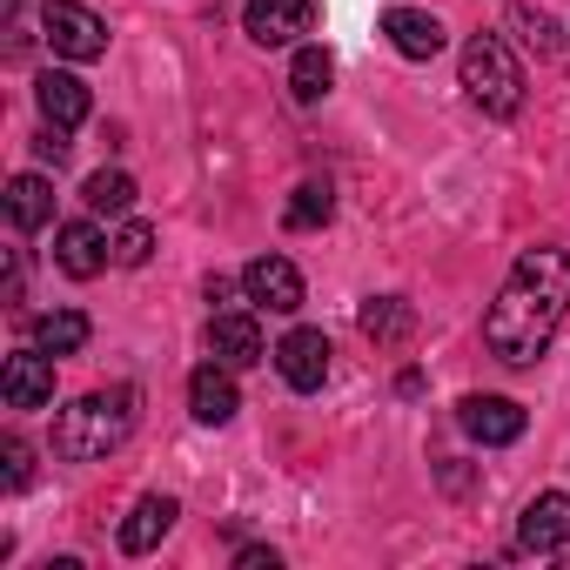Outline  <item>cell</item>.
Here are the masks:
<instances>
[{
    "instance_id": "6da1fadb",
    "label": "cell",
    "mask_w": 570,
    "mask_h": 570,
    "mask_svg": "<svg viewBox=\"0 0 570 570\" xmlns=\"http://www.w3.org/2000/svg\"><path fill=\"white\" fill-rule=\"evenodd\" d=\"M563 316H570V255L563 248H523L510 282L490 303V316H483V343L497 363L530 370L550 350V336L563 330Z\"/></svg>"
},
{
    "instance_id": "7a4b0ae2",
    "label": "cell",
    "mask_w": 570,
    "mask_h": 570,
    "mask_svg": "<svg viewBox=\"0 0 570 570\" xmlns=\"http://www.w3.org/2000/svg\"><path fill=\"white\" fill-rule=\"evenodd\" d=\"M128 430H135V390L75 396V403L55 416V456H61V463H101L108 450H121Z\"/></svg>"
},
{
    "instance_id": "3957f363",
    "label": "cell",
    "mask_w": 570,
    "mask_h": 570,
    "mask_svg": "<svg viewBox=\"0 0 570 570\" xmlns=\"http://www.w3.org/2000/svg\"><path fill=\"white\" fill-rule=\"evenodd\" d=\"M463 88L483 115H517L523 108V68L503 48V35H470L463 41Z\"/></svg>"
},
{
    "instance_id": "277c9868",
    "label": "cell",
    "mask_w": 570,
    "mask_h": 570,
    "mask_svg": "<svg viewBox=\"0 0 570 570\" xmlns=\"http://www.w3.org/2000/svg\"><path fill=\"white\" fill-rule=\"evenodd\" d=\"M41 41L61 61H101L108 55V28H101V14L81 8V0H48L41 8Z\"/></svg>"
},
{
    "instance_id": "5b68a950",
    "label": "cell",
    "mask_w": 570,
    "mask_h": 570,
    "mask_svg": "<svg viewBox=\"0 0 570 570\" xmlns=\"http://www.w3.org/2000/svg\"><path fill=\"white\" fill-rule=\"evenodd\" d=\"M242 296H248L255 309L296 316V309H303V275H296L289 255H255V262L242 268Z\"/></svg>"
},
{
    "instance_id": "8992f818",
    "label": "cell",
    "mask_w": 570,
    "mask_h": 570,
    "mask_svg": "<svg viewBox=\"0 0 570 570\" xmlns=\"http://www.w3.org/2000/svg\"><path fill=\"white\" fill-rule=\"evenodd\" d=\"M456 423H463V436L470 443H483V450H503V443H517L523 436V403H510V396H463L456 403Z\"/></svg>"
},
{
    "instance_id": "52a82bcc",
    "label": "cell",
    "mask_w": 570,
    "mask_h": 570,
    "mask_svg": "<svg viewBox=\"0 0 570 570\" xmlns=\"http://www.w3.org/2000/svg\"><path fill=\"white\" fill-rule=\"evenodd\" d=\"M0 396H8V410H48L55 403V356L48 350H14L0 363Z\"/></svg>"
},
{
    "instance_id": "ba28073f",
    "label": "cell",
    "mask_w": 570,
    "mask_h": 570,
    "mask_svg": "<svg viewBox=\"0 0 570 570\" xmlns=\"http://www.w3.org/2000/svg\"><path fill=\"white\" fill-rule=\"evenodd\" d=\"M275 370H282V383H289V390H323L330 383V336L323 330H289V336H282L275 343Z\"/></svg>"
},
{
    "instance_id": "9c48e42d",
    "label": "cell",
    "mask_w": 570,
    "mask_h": 570,
    "mask_svg": "<svg viewBox=\"0 0 570 570\" xmlns=\"http://www.w3.org/2000/svg\"><path fill=\"white\" fill-rule=\"evenodd\" d=\"M309 0H248L242 8V35L255 48H289L296 35H309Z\"/></svg>"
},
{
    "instance_id": "30bf717a",
    "label": "cell",
    "mask_w": 570,
    "mask_h": 570,
    "mask_svg": "<svg viewBox=\"0 0 570 570\" xmlns=\"http://www.w3.org/2000/svg\"><path fill=\"white\" fill-rule=\"evenodd\" d=\"M108 255H115V242H108L95 222H61V228H55V262H61V275L88 282V275L108 268Z\"/></svg>"
},
{
    "instance_id": "8fae6325",
    "label": "cell",
    "mask_w": 570,
    "mask_h": 570,
    "mask_svg": "<svg viewBox=\"0 0 570 570\" xmlns=\"http://www.w3.org/2000/svg\"><path fill=\"white\" fill-rule=\"evenodd\" d=\"M188 410H195V423H208V430L235 423V410H242V396H235V370H228V363H202V370L188 376Z\"/></svg>"
},
{
    "instance_id": "7c38bea8",
    "label": "cell",
    "mask_w": 570,
    "mask_h": 570,
    "mask_svg": "<svg viewBox=\"0 0 570 570\" xmlns=\"http://www.w3.org/2000/svg\"><path fill=\"white\" fill-rule=\"evenodd\" d=\"M383 35H390V48L403 61H436L443 55V21L423 14V8H390L383 14Z\"/></svg>"
},
{
    "instance_id": "4fadbf2b",
    "label": "cell",
    "mask_w": 570,
    "mask_h": 570,
    "mask_svg": "<svg viewBox=\"0 0 570 570\" xmlns=\"http://www.w3.org/2000/svg\"><path fill=\"white\" fill-rule=\"evenodd\" d=\"M35 101H41V121H55V128H81L88 121V81H75L68 68H48L41 81H35Z\"/></svg>"
},
{
    "instance_id": "5bb4252c",
    "label": "cell",
    "mask_w": 570,
    "mask_h": 570,
    "mask_svg": "<svg viewBox=\"0 0 570 570\" xmlns=\"http://www.w3.org/2000/svg\"><path fill=\"white\" fill-rule=\"evenodd\" d=\"M208 356H215V363H228V370H248V363H262V330H255V316H242V309H222V316L208 323Z\"/></svg>"
},
{
    "instance_id": "9a60e30c",
    "label": "cell",
    "mask_w": 570,
    "mask_h": 570,
    "mask_svg": "<svg viewBox=\"0 0 570 570\" xmlns=\"http://www.w3.org/2000/svg\"><path fill=\"white\" fill-rule=\"evenodd\" d=\"M563 537H570V497L543 490L537 503H523V523H517L523 550H563Z\"/></svg>"
},
{
    "instance_id": "2e32d148",
    "label": "cell",
    "mask_w": 570,
    "mask_h": 570,
    "mask_svg": "<svg viewBox=\"0 0 570 570\" xmlns=\"http://www.w3.org/2000/svg\"><path fill=\"white\" fill-rule=\"evenodd\" d=\"M175 517H181L175 497H141V503L128 510V523H121V550H128V557H148V550L175 530Z\"/></svg>"
},
{
    "instance_id": "e0dca14e",
    "label": "cell",
    "mask_w": 570,
    "mask_h": 570,
    "mask_svg": "<svg viewBox=\"0 0 570 570\" xmlns=\"http://www.w3.org/2000/svg\"><path fill=\"white\" fill-rule=\"evenodd\" d=\"M88 316L81 309H48L41 323H35V350H48V356H81L88 350Z\"/></svg>"
},
{
    "instance_id": "ac0fdd59",
    "label": "cell",
    "mask_w": 570,
    "mask_h": 570,
    "mask_svg": "<svg viewBox=\"0 0 570 570\" xmlns=\"http://www.w3.org/2000/svg\"><path fill=\"white\" fill-rule=\"evenodd\" d=\"M48 215H55V188H48L41 175H14V181H8V222L28 235V228H41Z\"/></svg>"
},
{
    "instance_id": "d6986e66",
    "label": "cell",
    "mask_w": 570,
    "mask_h": 570,
    "mask_svg": "<svg viewBox=\"0 0 570 570\" xmlns=\"http://www.w3.org/2000/svg\"><path fill=\"white\" fill-rule=\"evenodd\" d=\"M330 81H336L330 48H296V61H289V95H296V101H323Z\"/></svg>"
},
{
    "instance_id": "ffe728a7",
    "label": "cell",
    "mask_w": 570,
    "mask_h": 570,
    "mask_svg": "<svg viewBox=\"0 0 570 570\" xmlns=\"http://www.w3.org/2000/svg\"><path fill=\"white\" fill-rule=\"evenodd\" d=\"M410 323H416V316H410L403 296H370V303H363V336H370V343H403Z\"/></svg>"
},
{
    "instance_id": "44dd1931",
    "label": "cell",
    "mask_w": 570,
    "mask_h": 570,
    "mask_svg": "<svg viewBox=\"0 0 570 570\" xmlns=\"http://www.w3.org/2000/svg\"><path fill=\"white\" fill-rule=\"evenodd\" d=\"M330 215H336V195H330V181H303V188L289 195V208H282V222H289L296 235H303V228H323Z\"/></svg>"
},
{
    "instance_id": "7402d4cb",
    "label": "cell",
    "mask_w": 570,
    "mask_h": 570,
    "mask_svg": "<svg viewBox=\"0 0 570 570\" xmlns=\"http://www.w3.org/2000/svg\"><path fill=\"white\" fill-rule=\"evenodd\" d=\"M81 195H88V208H95V215H128V208H135V181H128L121 168L88 175V188H81Z\"/></svg>"
},
{
    "instance_id": "603a6c76",
    "label": "cell",
    "mask_w": 570,
    "mask_h": 570,
    "mask_svg": "<svg viewBox=\"0 0 570 570\" xmlns=\"http://www.w3.org/2000/svg\"><path fill=\"white\" fill-rule=\"evenodd\" d=\"M155 255V228L148 222H121V235H115V262L121 268H141Z\"/></svg>"
},
{
    "instance_id": "cb8c5ba5",
    "label": "cell",
    "mask_w": 570,
    "mask_h": 570,
    "mask_svg": "<svg viewBox=\"0 0 570 570\" xmlns=\"http://www.w3.org/2000/svg\"><path fill=\"white\" fill-rule=\"evenodd\" d=\"M510 21H517V28H523V41H530V48H537V55H563V48H557V28H550V21H543V14H537V21H530V14H523V8H510Z\"/></svg>"
},
{
    "instance_id": "d4e9b609",
    "label": "cell",
    "mask_w": 570,
    "mask_h": 570,
    "mask_svg": "<svg viewBox=\"0 0 570 570\" xmlns=\"http://www.w3.org/2000/svg\"><path fill=\"white\" fill-rule=\"evenodd\" d=\"M0 456H8V483H14V490L35 476V450H28L21 436H8V443H0Z\"/></svg>"
},
{
    "instance_id": "484cf974",
    "label": "cell",
    "mask_w": 570,
    "mask_h": 570,
    "mask_svg": "<svg viewBox=\"0 0 570 570\" xmlns=\"http://www.w3.org/2000/svg\"><path fill=\"white\" fill-rule=\"evenodd\" d=\"M35 155H41V161H55V168H61V161H68V128H55V121H48V128H41V135H35Z\"/></svg>"
},
{
    "instance_id": "4316f807",
    "label": "cell",
    "mask_w": 570,
    "mask_h": 570,
    "mask_svg": "<svg viewBox=\"0 0 570 570\" xmlns=\"http://www.w3.org/2000/svg\"><path fill=\"white\" fill-rule=\"evenodd\" d=\"M208 303H215V316L235 309V282H228V275H208Z\"/></svg>"
},
{
    "instance_id": "83f0119b",
    "label": "cell",
    "mask_w": 570,
    "mask_h": 570,
    "mask_svg": "<svg viewBox=\"0 0 570 570\" xmlns=\"http://www.w3.org/2000/svg\"><path fill=\"white\" fill-rule=\"evenodd\" d=\"M235 563H242V570H275V550H262V543H248V550H242Z\"/></svg>"
}]
</instances>
